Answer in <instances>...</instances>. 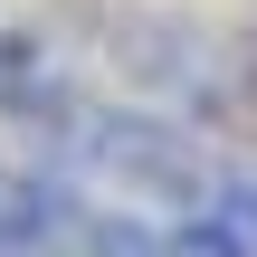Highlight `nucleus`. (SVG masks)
Listing matches in <instances>:
<instances>
[{
    "label": "nucleus",
    "mask_w": 257,
    "mask_h": 257,
    "mask_svg": "<svg viewBox=\"0 0 257 257\" xmlns=\"http://www.w3.org/2000/svg\"><path fill=\"white\" fill-rule=\"evenodd\" d=\"M172 257H257V248H248V229H238V219L200 210L191 229H172Z\"/></svg>",
    "instance_id": "7ed1b4c3"
},
{
    "label": "nucleus",
    "mask_w": 257,
    "mask_h": 257,
    "mask_svg": "<svg viewBox=\"0 0 257 257\" xmlns=\"http://www.w3.org/2000/svg\"><path fill=\"white\" fill-rule=\"evenodd\" d=\"M210 210L238 219V229H257V172H248V162H229V172L210 181Z\"/></svg>",
    "instance_id": "39448f33"
},
{
    "label": "nucleus",
    "mask_w": 257,
    "mask_h": 257,
    "mask_svg": "<svg viewBox=\"0 0 257 257\" xmlns=\"http://www.w3.org/2000/svg\"><path fill=\"white\" fill-rule=\"evenodd\" d=\"M86 257H172V238L143 229V219H95L86 229Z\"/></svg>",
    "instance_id": "20e7f679"
},
{
    "label": "nucleus",
    "mask_w": 257,
    "mask_h": 257,
    "mask_svg": "<svg viewBox=\"0 0 257 257\" xmlns=\"http://www.w3.org/2000/svg\"><path fill=\"white\" fill-rule=\"evenodd\" d=\"M76 162L124 181V191H143V200H181V210H210V181H219L200 162V143L181 124H162V114H86Z\"/></svg>",
    "instance_id": "f257e3e1"
},
{
    "label": "nucleus",
    "mask_w": 257,
    "mask_h": 257,
    "mask_svg": "<svg viewBox=\"0 0 257 257\" xmlns=\"http://www.w3.org/2000/svg\"><path fill=\"white\" fill-rule=\"evenodd\" d=\"M0 114H10L19 134H48V143H76V134H86V124H76V95H67V76L48 67L38 38H10V48H0Z\"/></svg>",
    "instance_id": "f03ea898"
}]
</instances>
